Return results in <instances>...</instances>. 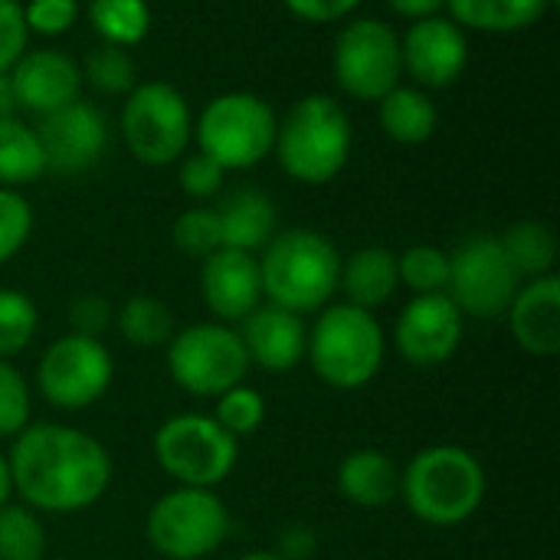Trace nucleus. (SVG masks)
Masks as SVG:
<instances>
[{
	"instance_id": "f257e3e1",
	"label": "nucleus",
	"mask_w": 560,
	"mask_h": 560,
	"mask_svg": "<svg viewBox=\"0 0 560 560\" xmlns=\"http://www.w3.org/2000/svg\"><path fill=\"white\" fill-rule=\"evenodd\" d=\"M13 495L36 515L89 512L112 486L108 450L85 430L66 423H30L10 440Z\"/></svg>"
},
{
	"instance_id": "f03ea898",
	"label": "nucleus",
	"mask_w": 560,
	"mask_h": 560,
	"mask_svg": "<svg viewBox=\"0 0 560 560\" xmlns=\"http://www.w3.org/2000/svg\"><path fill=\"white\" fill-rule=\"evenodd\" d=\"M486 489L482 463L453 443L427 446L400 469V499L413 518L433 528L466 525L482 509Z\"/></svg>"
},
{
	"instance_id": "7ed1b4c3",
	"label": "nucleus",
	"mask_w": 560,
	"mask_h": 560,
	"mask_svg": "<svg viewBox=\"0 0 560 560\" xmlns=\"http://www.w3.org/2000/svg\"><path fill=\"white\" fill-rule=\"evenodd\" d=\"M259 259L262 299L295 315L322 312L331 305L341 276L338 246L318 230H285L276 233Z\"/></svg>"
},
{
	"instance_id": "20e7f679",
	"label": "nucleus",
	"mask_w": 560,
	"mask_h": 560,
	"mask_svg": "<svg viewBox=\"0 0 560 560\" xmlns=\"http://www.w3.org/2000/svg\"><path fill=\"white\" fill-rule=\"evenodd\" d=\"M354 128L345 105L331 95L299 98L276 128V158L282 171L305 187L331 184L351 161Z\"/></svg>"
},
{
	"instance_id": "39448f33",
	"label": "nucleus",
	"mask_w": 560,
	"mask_h": 560,
	"mask_svg": "<svg viewBox=\"0 0 560 560\" xmlns=\"http://www.w3.org/2000/svg\"><path fill=\"white\" fill-rule=\"evenodd\" d=\"M387 358V335L374 312L338 302L325 305L308 328L305 361L335 390H364L377 381Z\"/></svg>"
},
{
	"instance_id": "423d86ee",
	"label": "nucleus",
	"mask_w": 560,
	"mask_h": 560,
	"mask_svg": "<svg viewBox=\"0 0 560 560\" xmlns=\"http://www.w3.org/2000/svg\"><path fill=\"white\" fill-rule=\"evenodd\" d=\"M279 118L256 92H223L194 121L197 151L223 171H249L272 154Z\"/></svg>"
},
{
	"instance_id": "0eeeda50",
	"label": "nucleus",
	"mask_w": 560,
	"mask_h": 560,
	"mask_svg": "<svg viewBox=\"0 0 560 560\" xmlns=\"http://www.w3.org/2000/svg\"><path fill=\"white\" fill-rule=\"evenodd\" d=\"M233 518L217 489H187L174 486L164 492L144 522L151 548L167 560L210 558L230 538Z\"/></svg>"
},
{
	"instance_id": "6e6552de",
	"label": "nucleus",
	"mask_w": 560,
	"mask_h": 560,
	"mask_svg": "<svg viewBox=\"0 0 560 560\" xmlns=\"http://www.w3.org/2000/svg\"><path fill=\"white\" fill-rule=\"evenodd\" d=\"M154 463L187 489H217L240 459V443L210 413H177L154 433Z\"/></svg>"
},
{
	"instance_id": "1a4fd4ad",
	"label": "nucleus",
	"mask_w": 560,
	"mask_h": 560,
	"mask_svg": "<svg viewBox=\"0 0 560 560\" xmlns=\"http://www.w3.org/2000/svg\"><path fill=\"white\" fill-rule=\"evenodd\" d=\"M249 368L240 331L223 322L187 325L167 341V374L190 397L217 400L223 390L246 384Z\"/></svg>"
},
{
	"instance_id": "9d476101",
	"label": "nucleus",
	"mask_w": 560,
	"mask_h": 560,
	"mask_svg": "<svg viewBox=\"0 0 560 560\" xmlns=\"http://www.w3.org/2000/svg\"><path fill=\"white\" fill-rule=\"evenodd\" d=\"M121 138L148 167H167L180 161L194 141V115L184 92L161 79L138 82L125 95Z\"/></svg>"
},
{
	"instance_id": "9b49d317",
	"label": "nucleus",
	"mask_w": 560,
	"mask_h": 560,
	"mask_svg": "<svg viewBox=\"0 0 560 560\" xmlns=\"http://www.w3.org/2000/svg\"><path fill=\"white\" fill-rule=\"evenodd\" d=\"M115 381V358L102 338L62 335L56 338L36 364L39 397L62 413H79L98 404Z\"/></svg>"
},
{
	"instance_id": "f8f14e48",
	"label": "nucleus",
	"mask_w": 560,
	"mask_h": 560,
	"mask_svg": "<svg viewBox=\"0 0 560 560\" xmlns=\"http://www.w3.org/2000/svg\"><path fill=\"white\" fill-rule=\"evenodd\" d=\"M335 82L345 95L358 102H381L394 85H400V33L377 20L361 16L341 26L335 36Z\"/></svg>"
},
{
	"instance_id": "ddd939ff",
	"label": "nucleus",
	"mask_w": 560,
	"mask_h": 560,
	"mask_svg": "<svg viewBox=\"0 0 560 560\" xmlns=\"http://www.w3.org/2000/svg\"><path fill=\"white\" fill-rule=\"evenodd\" d=\"M522 276L505 256L499 236H469L450 253L446 295L469 318H502L522 289Z\"/></svg>"
},
{
	"instance_id": "4468645a",
	"label": "nucleus",
	"mask_w": 560,
	"mask_h": 560,
	"mask_svg": "<svg viewBox=\"0 0 560 560\" xmlns=\"http://www.w3.org/2000/svg\"><path fill=\"white\" fill-rule=\"evenodd\" d=\"M466 331V315L446 292L413 295L394 322V348L413 368H440L456 358Z\"/></svg>"
},
{
	"instance_id": "2eb2a0df",
	"label": "nucleus",
	"mask_w": 560,
	"mask_h": 560,
	"mask_svg": "<svg viewBox=\"0 0 560 560\" xmlns=\"http://www.w3.org/2000/svg\"><path fill=\"white\" fill-rule=\"evenodd\" d=\"M400 59L417 89H450L469 66V36L450 16H423L400 36Z\"/></svg>"
},
{
	"instance_id": "dca6fc26",
	"label": "nucleus",
	"mask_w": 560,
	"mask_h": 560,
	"mask_svg": "<svg viewBox=\"0 0 560 560\" xmlns=\"http://www.w3.org/2000/svg\"><path fill=\"white\" fill-rule=\"evenodd\" d=\"M36 138L46 158V171L82 174L102 161L108 148V121L92 102L75 98L72 105L43 115Z\"/></svg>"
},
{
	"instance_id": "f3484780",
	"label": "nucleus",
	"mask_w": 560,
	"mask_h": 560,
	"mask_svg": "<svg viewBox=\"0 0 560 560\" xmlns=\"http://www.w3.org/2000/svg\"><path fill=\"white\" fill-rule=\"evenodd\" d=\"M7 75L13 85L16 108H26L39 118L82 98V85H85L79 62L52 46L26 49Z\"/></svg>"
},
{
	"instance_id": "a211bd4d",
	"label": "nucleus",
	"mask_w": 560,
	"mask_h": 560,
	"mask_svg": "<svg viewBox=\"0 0 560 560\" xmlns=\"http://www.w3.org/2000/svg\"><path fill=\"white\" fill-rule=\"evenodd\" d=\"M200 295L213 322L240 325L262 305L259 259L253 253L220 246L200 262Z\"/></svg>"
},
{
	"instance_id": "6ab92c4d",
	"label": "nucleus",
	"mask_w": 560,
	"mask_h": 560,
	"mask_svg": "<svg viewBox=\"0 0 560 560\" xmlns=\"http://www.w3.org/2000/svg\"><path fill=\"white\" fill-rule=\"evenodd\" d=\"M236 331L243 338L249 364H256L269 374H285L305 361L308 325L295 312H285V308L266 302L253 315H246Z\"/></svg>"
},
{
	"instance_id": "aec40b11",
	"label": "nucleus",
	"mask_w": 560,
	"mask_h": 560,
	"mask_svg": "<svg viewBox=\"0 0 560 560\" xmlns=\"http://www.w3.org/2000/svg\"><path fill=\"white\" fill-rule=\"evenodd\" d=\"M509 328L518 348L532 358H555L560 351V279L541 276L522 282L509 305Z\"/></svg>"
},
{
	"instance_id": "412c9836",
	"label": "nucleus",
	"mask_w": 560,
	"mask_h": 560,
	"mask_svg": "<svg viewBox=\"0 0 560 560\" xmlns=\"http://www.w3.org/2000/svg\"><path fill=\"white\" fill-rule=\"evenodd\" d=\"M335 482L341 499L364 512H381L400 499V466L390 453L377 446H361L348 453L338 466Z\"/></svg>"
},
{
	"instance_id": "4be33fe9",
	"label": "nucleus",
	"mask_w": 560,
	"mask_h": 560,
	"mask_svg": "<svg viewBox=\"0 0 560 560\" xmlns=\"http://www.w3.org/2000/svg\"><path fill=\"white\" fill-rule=\"evenodd\" d=\"M400 289L397 272V253L387 246H361L348 259H341L338 292H345L348 305H358L364 312L384 308Z\"/></svg>"
},
{
	"instance_id": "5701e85b",
	"label": "nucleus",
	"mask_w": 560,
	"mask_h": 560,
	"mask_svg": "<svg viewBox=\"0 0 560 560\" xmlns=\"http://www.w3.org/2000/svg\"><path fill=\"white\" fill-rule=\"evenodd\" d=\"M223 246L243 253H262V246L276 236V203L259 187H240L223 197L217 207Z\"/></svg>"
},
{
	"instance_id": "b1692460",
	"label": "nucleus",
	"mask_w": 560,
	"mask_h": 560,
	"mask_svg": "<svg viewBox=\"0 0 560 560\" xmlns=\"http://www.w3.org/2000/svg\"><path fill=\"white\" fill-rule=\"evenodd\" d=\"M377 118L381 128L390 141L397 144H423L436 135L440 112L430 98L427 89L417 85H394L381 102H377Z\"/></svg>"
},
{
	"instance_id": "393cba45",
	"label": "nucleus",
	"mask_w": 560,
	"mask_h": 560,
	"mask_svg": "<svg viewBox=\"0 0 560 560\" xmlns=\"http://www.w3.org/2000/svg\"><path fill=\"white\" fill-rule=\"evenodd\" d=\"M450 20L479 33H522L545 20L551 0H446Z\"/></svg>"
},
{
	"instance_id": "a878e982",
	"label": "nucleus",
	"mask_w": 560,
	"mask_h": 560,
	"mask_svg": "<svg viewBox=\"0 0 560 560\" xmlns=\"http://www.w3.org/2000/svg\"><path fill=\"white\" fill-rule=\"evenodd\" d=\"M499 243L522 279L551 276L558 266V236L545 220H518L499 236Z\"/></svg>"
},
{
	"instance_id": "bb28decb",
	"label": "nucleus",
	"mask_w": 560,
	"mask_h": 560,
	"mask_svg": "<svg viewBox=\"0 0 560 560\" xmlns=\"http://www.w3.org/2000/svg\"><path fill=\"white\" fill-rule=\"evenodd\" d=\"M46 174V158L36 138V128L26 121L0 118V187L20 190Z\"/></svg>"
},
{
	"instance_id": "cd10ccee",
	"label": "nucleus",
	"mask_w": 560,
	"mask_h": 560,
	"mask_svg": "<svg viewBox=\"0 0 560 560\" xmlns=\"http://www.w3.org/2000/svg\"><path fill=\"white\" fill-rule=\"evenodd\" d=\"M115 325H118L121 338H125L131 348H144V351L167 348V341H171L174 331H177L174 312H171L167 302H161L158 295H131V299L118 308Z\"/></svg>"
},
{
	"instance_id": "c85d7f7f",
	"label": "nucleus",
	"mask_w": 560,
	"mask_h": 560,
	"mask_svg": "<svg viewBox=\"0 0 560 560\" xmlns=\"http://www.w3.org/2000/svg\"><path fill=\"white\" fill-rule=\"evenodd\" d=\"M89 23L112 46H138L151 30L148 0H89Z\"/></svg>"
},
{
	"instance_id": "c756f323",
	"label": "nucleus",
	"mask_w": 560,
	"mask_h": 560,
	"mask_svg": "<svg viewBox=\"0 0 560 560\" xmlns=\"http://www.w3.org/2000/svg\"><path fill=\"white\" fill-rule=\"evenodd\" d=\"M46 558V525L23 502H7L0 509V560Z\"/></svg>"
},
{
	"instance_id": "7c9ffc66",
	"label": "nucleus",
	"mask_w": 560,
	"mask_h": 560,
	"mask_svg": "<svg viewBox=\"0 0 560 560\" xmlns=\"http://www.w3.org/2000/svg\"><path fill=\"white\" fill-rule=\"evenodd\" d=\"M79 69H82V82H89L102 95H128L138 85V69L125 46L98 43L85 52Z\"/></svg>"
},
{
	"instance_id": "2f4dec72",
	"label": "nucleus",
	"mask_w": 560,
	"mask_h": 560,
	"mask_svg": "<svg viewBox=\"0 0 560 560\" xmlns=\"http://www.w3.org/2000/svg\"><path fill=\"white\" fill-rule=\"evenodd\" d=\"M39 328L36 302L20 289H0V361L20 358Z\"/></svg>"
},
{
	"instance_id": "473e14b6",
	"label": "nucleus",
	"mask_w": 560,
	"mask_h": 560,
	"mask_svg": "<svg viewBox=\"0 0 560 560\" xmlns=\"http://www.w3.org/2000/svg\"><path fill=\"white\" fill-rule=\"evenodd\" d=\"M397 272H400V285H407L413 295H436L446 292L450 282V253L430 243H417L407 246L397 256Z\"/></svg>"
},
{
	"instance_id": "72a5a7b5",
	"label": "nucleus",
	"mask_w": 560,
	"mask_h": 560,
	"mask_svg": "<svg viewBox=\"0 0 560 560\" xmlns=\"http://www.w3.org/2000/svg\"><path fill=\"white\" fill-rule=\"evenodd\" d=\"M236 443L246 436H256L266 423V397L249 387V384H236L230 390H223L213 400V413H210Z\"/></svg>"
},
{
	"instance_id": "f704fd0d",
	"label": "nucleus",
	"mask_w": 560,
	"mask_h": 560,
	"mask_svg": "<svg viewBox=\"0 0 560 560\" xmlns=\"http://www.w3.org/2000/svg\"><path fill=\"white\" fill-rule=\"evenodd\" d=\"M171 240L177 246L180 256L187 259H207L223 246V233H220V217L217 207H190L174 220Z\"/></svg>"
},
{
	"instance_id": "c9c22d12",
	"label": "nucleus",
	"mask_w": 560,
	"mask_h": 560,
	"mask_svg": "<svg viewBox=\"0 0 560 560\" xmlns=\"http://www.w3.org/2000/svg\"><path fill=\"white\" fill-rule=\"evenodd\" d=\"M33 423V387L13 361H0V440L20 436Z\"/></svg>"
},
{
	"instance_id": "e433bc0d",
	"label": "nucleus",
	"mask_w": 560,
	"mask_h": 560,
	"mask_svg": "<svg viewBox=\"0 0 560 560\" xmlns=\"http://www.w3.org/2000/svg\"><path fill=\"white\" fill-rule=\"evenodd\" d=\"M33 207L20 190L0 187V266H7L33 236Z\"/></svg>"
},
{
	"instance_id": "4c0bfd02",
	"label": "nucleus",
	"mask_w": 560,
	"mask_h": 560,
	"mask_svg": "<svg viewBox=\"0 0 560 560\" xmlns=\"http://www.w3.org/2000/svg\"><path fill=\"white\" fill-rule=\"evenodd\" d=\"M79 0H26L23 20L26 30L36 36H62L79 23Z\"/></svg>"
},
{
	"instance_id": "58836bf2",
	"label": "nucleus",
	"mask_w": 560,
	"mask_h": 560,
	"mask_svg": "<svg viewBox=\"0 0 560 560\" xmlns=\"http://www.w3.org/2000/svg\"><path fill=\"white\" fill-rule=\"evenodd\" d=\"M180 190L190 197V200H213L220 190H223V180H226V171L210 161L207 154L194 151V154H184L180 158Z\"/></svg>"
},
{
	"instance_id": "ea45409f",
	"label": "nucleus",
	"mask_w": 560,
	"mask_h": 560,
	"mask_svg": "<svg viewBox=\"0 0 560 560\" xmlns=\"http://www.w3.org/2000/svg\"><path fill=\"white\" fill-rule=\"evenodd\" d=\"M30 46V30L20 0H0V72H10Z\"/></svg>"
},
{
	"instance_id": "a19ab883",
	"label": "nucleus",
	"mask_w": 560,
	"mask_h": 560,
	"mask_svg": "<svg viewBox=\"0 0 560 560\" xmlns=\"http://www.w3.org/2000/svg\"><path fill=\"white\" fill-rule=\"evenodd\" d=\"M112 322H115V308L98 292H85V295L72 299V305H69V325L75 335L102 338L112 328Z\"/></svg>"
},
{
	"instance_id": "79ce46f5",
	"label": "nucleus",
	"mask_w": 560,
	"mask_h": 560,
	"mask_svg": "<svg viewBox=\"0 0 560 560\" xmlns=\"http://www.w3.org/2000/svg\"><path fill=\"white\" fill-rule=\"evenodd\" d=\"M289 13L305 23H338L348 20L364 0H282Z\"/></svg>"
},
{
	"instance_id": "37998d69",
	"label": "nucleus",
	"mask_w": 560,
	"mask_h": 560,
	"mask_svg": "<svg viewBox=\"0 0 560 560\" xmlns=\"http://www.w3.org/2000/svg\"><path fill=\"white\" fill-rule=\"evenodd\" d=\"M387 7L397 16L413 23V20H423V16H436L446 7V0H387Z\"/></svg>"
},
{
	"instance_id": "c03bdc74",
	"label": "nucleus",
	"mask_w": 560,
	"mask_h": 560,
	"mask_svg": "<svg viewBox=\"0 0 560 560\" xmlns=\"http://www.w3.org/2000/svg\"><path fill=\"white\" fill-rule=\"evenodd\" d=\"M16 115V98H13V85L10 75L0 72V118H13Z\"/></svg>"
},
{
	"instance_id": "a18cd8bd",
	"label": "nucleus",
	"mask_w": 560,
	"mask_h": 560,
	"mask_svg": "<svg viewBox=\"0 0 560 560\" xmlns=\"http://www.w3.org/2000/svg\"><path fill=\"white\" fill-rule=\"evenodd\" d=\"M13 502V479H10V463H7V453H0V509Z\"/></svg>"
},
{
	"instance_id": "49530a36",
	"label": "nucleus",
	"mask_w": 560,
	"mask_h": 560,
	"mask_svg": "<svg viewBox=\"0 0 560 560\" xmlns=\"http://www.w3.org/2000/svg\"><path fill=\"white\" fill-rule=\"evenodd\" d=\"M240 560H282L276 551H249V555H243Z\"/></svg>"
},
{
	"instance_id": "de8ad7c7",
	"label": "nucleus",
	"mask_w": 560,
	"mask_h": 560,
	"mask_svg": "<svg viewBox=\"0 0 560 560\" xmlns=\"http://www.w3.org/2000/svg\"><path fill=\"white\" fill-rule=\"evenodd\" d=\"M558 3H560V0H551V7H558Z\"/></svg>"
}]
</instances>
